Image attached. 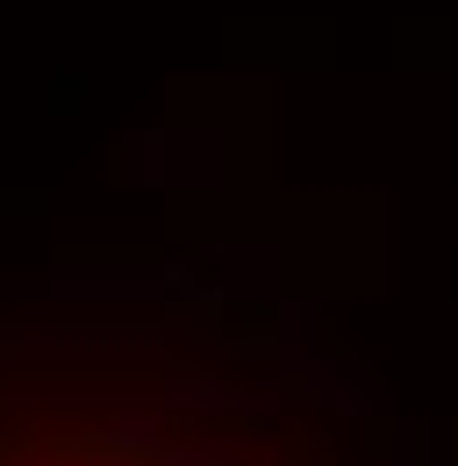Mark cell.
I'll use <instances>...</instances> for the list:
<instances>
[{
  "mask_svg": "<svg viewBox=\"0 0 458 466\" xmlns=\"http://www.w3.org/2000/svg\"><path fill=\"white\" fill-rule=\"evenodd\" d=\"M401 466H415V460H401Z\"/></svg>",
  "mask_w": 458,
  "mask_h": 466,
  "instance_id": "6da1fadb",
  "label": "cell"
}]
</instances>
